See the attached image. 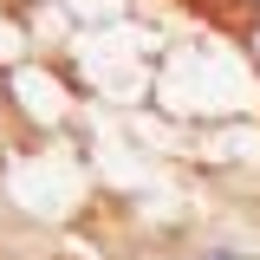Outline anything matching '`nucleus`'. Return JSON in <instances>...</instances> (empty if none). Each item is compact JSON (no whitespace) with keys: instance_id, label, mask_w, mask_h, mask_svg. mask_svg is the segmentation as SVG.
Listing matches in <instances>:
<instances>
[{"instance_id":"nucleus-1","label":"nucleus","mask_w":260,"mask_h":260,"mask_svg":"<svg viewBox=\"0 0 260 260\" xmlns=\"http://www.w3.org/2000/svg\"><path fill=\"white\" fill-rule=\"evenodd\" d=\"M202 260H247V254H234V247H208Z\"/></svg>"},{"instance_id":"nucleus-2","label":"nucleus","mask_w":260,"mask_h":260,"mask_svg":"<svg viewBox=\"0 0 260 260\" xmlns=\"http://www.w3.org/2000/svg\"><path fill=\"white\" fill-rule=\"evenodd\" d=\"M0 104H7V85H0Z\"/></svg>"}]
</instances>
